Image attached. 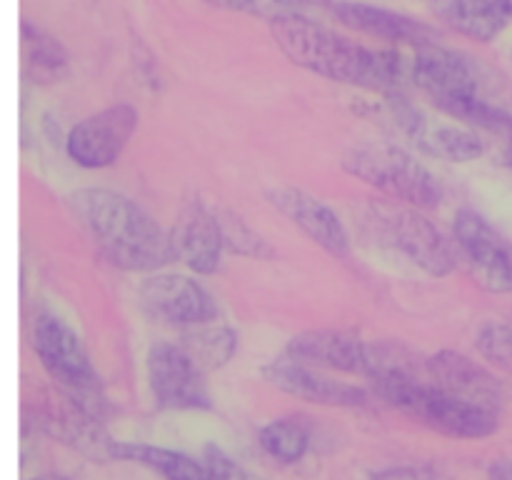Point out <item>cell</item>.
Masks as SVG:
<instances>
[{"label": "cell", "mask_w": 512, "mask_h": 480, "mask_svg": "<svg viewBox=\"0 0 512 480\" xmlns=\"http://www.w3.org/2000/svg\"><path fill=\"white\" fill-rule=\"evenodd\" d=\"M373 388L390 408L448 438L483 440L500 425V413L468 403L435 383H425L418 378V370H390L373 380Z\"/></svg>", "instance_id": "cell-4"}, {"label": "cell", "mask_w": 512, "mask_h": 480, "mask_svg": "<svg viewBox=\"0 0 512 480\" xmlns=\"http://www.w3.org/2000/svg\"><path fill=\"white\" fill-rule=\"evenodd\" d=\"M383 113L388 115L393 128L413 140L420 153L445 163H470L485 153V140L468 125L433 123L420 108L398 93L383 95Z\"/></svg>", "instance_id": "cell-9"}, {"label": "cell", "mask_w": 512, "mask_h": 480, "mask_svg": "<svg viewBox=\"0 0 512 480\" xmlns=\"http://www.w3.org/2000/svg\"><path fill=\"white\" fill-rule=\"evenodd\" d=\"M268 203L280 215L290 220L295 228L303 230L315 245L328 250L335 258H350V235L340 223L338 213L313 193L295 185H275L268 190Z\"/></svg>", "instance_id": "cell-16"}, {"label": "cell", "mask_w": 512, "mask_h": 480, "mask_svg": "<svg viewBox=\"0 0 512 480\" xmlns=\"http://www.w3.org/2000/svg\"><path fill=\"white\" fill-rule=\"evenodd\" d=\"M410 80L423 90L435 108L475 130L495 133L505 108L485 95L483 68L460 50L433 43L415 48L410 58Z\"/></svg>", "instance_id": "cell-3"}, {"label": "cell", "mask_w": 512, "mask_h": 480, "mask_svg": "<svg viewBox=\"0 0 512 480\" xmlns=\"http://www.w3.org/2000/svg\"><path fill=\"white\" fill-rule=\"evenodd\" d=\"M510 55H512V53H510Z\"/></svg>", "instance_id": "cell-32"}, {"label": "cell", "mask_w": 512, "mask_h": 480, "mask_svg": "<svg viewBox=\"0 0 512 480\" xmlns=\"http://www.w3.org/2000/svg\"><path fill=\"white\" fill-rule=\"evenodd\" d=\"M215 8L233 10V13H263V3L260 0H205Z\"/></svg>", "instance_id": "cell-28"}, {"label": "cell", "mask_w": 512, "mask_h": 480, "mask_svg": "<svg viewBox=\"0 0 512 480\" xmlns=\"http://www.w3.org/2000/svg\"><path fill=\"white\" fill-rule=\"evenodd\" d=\"M75 218L93 235L100 253L130 273H158L173 260L170 230L160 228L128 195L110 188H78L68 193Z\"/></svg>", "instance_id": "cell-2"}, {"label": "cell", "mask_w": 512, "mask_h": 480, "mask_svg": "<svg viewBox=\"0 0 512 480\" xmlns=\"http://www.w3.org/2000/svg\"><path fill=\"white\" fill-rule=\"evenodd\" d=\"M343 168L390 200L420 210L438 208L443 185L413 153L388 140H360L343 155Z\"/></svg>", "instance_id": "cell-6"}, {"label": "cell", "mask_w": 512, "mask_h": 480, "mask_svg": "<svg viewBox=\"0 0 512 480\" xmlns=\"http://www.w3.org/2000/svg\"><path fill=\"white\" fill-rule=\"evenodd\" d=\"M178 343L205 373H213L233 360L235 350H238V333L230 325L205 323L185 328Z\"/></svg>", "instance_id": "cell-22"}, {"label": "cell", "mask_w": 512, "mask_h": 480, "mask_svg": "<svg viewBox=\"0 0 512 480\" xmlns=\"http://www.w3.org/2000/svg\"><path fill=\"white\" fill-rule=\"evenodd\" d=\"M203 463L208 468V480H263L260 475L250 473L248 468L238 463V460L230 458L223 448L218 445H205Z\"/></svg>", "instance_id": "cell-26"}, {"label": "cell", "mask_w": 512, "mask_h": 480, "mask_svg": "<svg viewBox=\"0 0 512 480\" xmlns=\"http://www.w3.org/2000/svg\"><path fill=\"white\" fill-rule=\"evenodd\" d=\"M148 385L153 400L163 410H208L210 400L205 370L180 348V343L150 345L148 358Z\"/></svg>", "instance_id": "cell-12"}, {"label": "cell", "mask_w": 512, "mask_h": 480, "mask_svg": "<svg viewBox=\"0 0 512 480\" xmlns=\"http://www.w3.org/2000/svg\"><path fill=\"white\" fill-rule=\"evenodd\" d=\"M458 260L488 293H512V245L475 210H458L453 220Z\"/></svg>", "instance_id": "cell-10"}, {"label": "cell", "mask_w": 512, "mask_h": 480, "mask_svg": "<svg viewBox=\"0 0 512 480\" xmlns=\"http://www.w3.org/2000/svg\"><path fill=\"white\" fill-rule=\"evenodd\" d=\"M28 480H63V478H55V475H38V478H28Z\"/></svg>", "instance_id": "cell-30"}, {"label": "cell", "mask_w": 512, "mask_h": 480, "mask_svg": "<svg viewBox=\"0 0 512 480\" xmlns=\"http://www.w3.org/2000/svg\"><path fill=\"white\" fill-rule=\"evenodd\" d=\"M373 480H438V475L430 468H418V465H398V468H385L375 473Z\"/></svg>", "instance_id": "cell-27"}, {"label": "cell", "mask_w": 512, "mask_h": 480, "mask_svg": "<svg viewBox=\"0 0 512 480\" xmlns=\"http://www.w3.org/2000/svg\"><path fill=\"white\" fill-rule=\"evenodd\" d=\"M510 10H512V0H510Z\"/></svg>", "instance_id": "cell-31"}, {"label": "cell", "mask_w": 512, "mask_h": 480, "mask_svg": "<svg viewBox=\"0 0 512 480\" xmlns=\"http://www.w3.org/2000/svg\"><path fill=\"white\" fill-rule=\"evenodd\" d=\"M270 33L290 63L333 83L390 95L398 93L403 80L410 78V60H405L398 48H373L345 38L308 15H273Z\"/></svg>", "instance_id": "cell-1"}, {"label": "cell", "mask_w": 512, "mask_h": 480, "mask_svg": "<svg viewBox=\"0 0 512 480\" xmlns=\"http://www.w3.org/2000/svg\"><path fill=\"white\" fill-rule=\"evenodd\" d=\"M490 480H512V460H498L488 470Z\"/></svg>", "instance_id": "cell-29"}, {"label": "cell", "mask_w": 512, "mask_h": 480, "mask_svg": "<svg viewBox=\"0 0 512 480\" xmlns=\"http://www.w3.org/2000/svg\"><path fill=\"white\" fill-rule=\"evenodd\" d=\"M435 20L478 43H493L510 25V0H425Z\"/></svg>", "instance_id": "cell-19"}, {"label": "cell", "mask_w": 512, "mask_h": 480, "mask_svg": "<svg viewBox=\"0 0 512 480\" xmlns=\"http://www.w3.org/2000/svg\"><path fill=\"white\" fill-rule=\"evenodd\" d=\"M283 355L320 370L363 375L370 383L390 370H418L425 365V360L415 363L418 358L405 345L365 340L343 330H305L288 340Z\"/></svg>", "instance_id": "cell-5"}, {"label": "cell", "mask_w": 512, "mask_h": 480, "mask_svg": "<svg viewBox=\"0 0 512 480\" xmlns=\"http://www.w3.org/2000/svg\"><path fill=\"white\" fill-rule=\"evenodd\" d=\"M20 60H23V75L35 85H55L68 78V50L58 38L30 20L20 23Z\"/></svg>", "instance_id": "cell-20"}, {"label": "cell", "mask_w": 512, "mask_h": 480, "mask_svg": "<svg viewBox=\"0 0 512 480\" xmlns=\"http://www.w3.org/2000/svg\"><path fill=\"white\" fill-rule=\"evenodd\" d=\"M138 123L140 115L130 103L108 105L70 128L65 138V153L85 170L110 168L128 148Z\"/></svg>", "instance_id": "cell-13"}, {"label": "cell", "mask_w": 512, "mask_h": 480, "mask_svg": "<svg viewBox=\"0 0 512 480\" xmlns=\"http://www.w3.org/2000/svg\"><path fill=\"white\" fill-rule=\"evenodd\" d=\"M215 213H218L220 228H223L225 250H228V253L255 260L273 258V248L268 245V240H265L263 235L255 233L240 215L230 213V210H215Z\"/></svg>", "instance_id": "cell-24"}, {"label": "cell", "mask_w": 512, "mask_h": 480, "mask_svg": "<svg viewBox=\"0 0 512 480\" xmlns=\"http://www.w3.org/2000/svg\"><path fill=\"white\" fill-rule=\"evenodd\" d=\"M323 13H328L345 28L370 35L375 40H385L393 48L410 45L415 50L438 43V30L430 28L428 23L413 15L398 13V10L380 8V5L358 3V0H325Z\"/></svg>", "instance_id": "cell-14"}, {"label": "cell", "mask_w": 512, "mask_h": 480, "mask_svg": "<svg viewBox=\"0 0 512 480\" xmlns=\"http://www.w3.org/2000/svg\"><path fill=\"white\" fill-rule=\"evenodd\" d=\"M365 225L380 245L398 253L430 278H445L458 265V250L420 208L398 200H375L365 208Z\"/></svg>", "instance_id": "cell-8"}, {"label": "cell", "mask_w": 512, "mask_h": 480, "mask_svg": "<svg viewBox=\"0 0 512 480\" xmlns=\"http://www.w3.org/2000/svg\"><path fill=\"white\" fill-rule=\"evenodd\" d=\"M138 303L148 318L183 330L220 318L213 293L200 280L180 273H148L138 288Z\"/></svg>", "instance_id": "cell-11"}, {"label": "cell", "mask_w": 512, "mask_h": 480, "mask_svg": "<svg viewBox=\"0 0 512 480\" xmlns=\"http://www.w3.org/2000/svg\"><path fill=\"white\" fill-rule=\"evenodd\" d=\"M30 343L60 393L88 415L103 420V383L85 350L83 338L63 318L43 313L35 318Z\"/></svg>", "instance_id": "cell-7"}, {"label": "cell", "mask_w": 512, "mask_h": 480, "mask_svg": "<svg viewBox=\"0 0 512 480\" xmlns=\"http://www.w3.org/2000/svg\"><path fill=\"white\" fill-rule=\"evenodd\" d=\"M258 443L273 460L283 465H293L300 463L308 453L310 430L300 420L278 418L260 428Z\"/></svg>", "instance_id": "cell-23"}, {"label": "cell", "mask_w": 512, "mask_h": 480, "mask_svg": "<svg viewBox=\"0 0 512 480\" xmlns=\"http://www.w3.org/2000/svg\"><path fill=\"white\" fill-rule=\"evenodd\" d=\"M263 378L283 393L305 400V403L330 405V408H365L370 400L368 390H363L360 385L345 383L325 370L298 363L288 355L265 365Z\"/></svg>", "instance_id": "cell-15"}, {"label": "cell", "mask_w": 512, "mask_h": 480, "mask_svg": "<svg viewBox=\"0 0 512 480\" xmlns=\"http://www.w3.org/2000/svg\"><path fill=\"white\" fill-rule=\"evenodd\" d=\"M110 458L138 463L158 473L165 480H208V468L203 460H195L180 450L160 448L148 443H110Z\"/></svg>", "instance_id": "cell-21"}, {"label": "cell", "mask_w": 512, "mask_h": 480, "mask_svg": "<svg viewBox=\"0 0 512 480\" xmlns=\"http://www.w3.org/2000/svg\"><path fill=\"white\" fill-rule=\"evenodd\" d=\"M475 348L485 360L503 373L512 375V325L488 323L480 328Z\"/></svg>", "instance_id": "cell-25"}, {"label": "cell", "mask_w": 512, "mask_h": 480, "mask_svg": "<svg viewBox=\"0 0 512 480\" xmlns=\"http://www.w3.org/2000/svg\"><path fill=\"white\" fill-rule=\"evenodd\" d=\"M170 248L175 263L185 265L195 275H215L223 268L225 238L218 213L195 203L180 213L170 228Z\"/></svg>", "instance_id": "cell-17"}, {"label": "cell", "mask_w": 512, "mask_h": 480, "mask_svg": "<svg viewBox=\"0 0 512 480\" xmlns=\"http://www.w3.org/2000/svg\"><path fill=\"white\" fill-rule=\"evenodd\" d=\"M423 370L430 383L468 400V403L483 405L495 413H500L503 408V383L478 360L468 358L458 350H438V353L428 355Z\"/></svg>", "instance_id": "cell-18"}]
</instances>
